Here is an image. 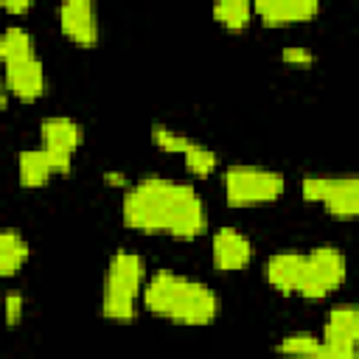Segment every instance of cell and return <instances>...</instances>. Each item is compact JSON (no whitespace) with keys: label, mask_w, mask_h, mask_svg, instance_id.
Returning <instances> with one entry per match:
<instances>
[{"label":"cell","mask_w":359,"mask_h":359,"mask_svg":"<svg viewBox=\"0 0 359 359\" xmlns=\"http://www.w3.org/2000/svg\"><path fill=\"white\" fill-rule=\"evenodd\" d=\"M320 0H252V11L266 25H289L306 22L317 14Z\"/></svg>","instance_id":"12"},{"label":"cell","mask_w":359,"mask_h":359,"mask_svg":"<svg viewBox=\"0 0 359 359\" xmlns=\"http://www.w3.org/2000/svg\"><path fill=\"white\" fill-rule=\"evenodd\" d=\"M213 17L224 28L241 31L252 17V0H213Z\"/></svg>","instance_id":"16"},{"label":"cell","mask_w":359,"mask_h":359,"mask_svg":"<svg viewBox=\"0 0 359 359\" xmlns=\"http://www.w3.org/2000/svg\"><path fill=\"white\" fill-rule=\"evenodd\" d=\"M303 199L323 202L337 219H353L359 213V180L356 177H303Z\"/></svg>","instance_id":"5"},{"label":"cell","mask_w":359,"mask_h":359,"mask_svg":"<svg viewBox=\"0 0 359 359\" xmlns=\"http://www.w3.org/2000/svg\"><path fill=\"white\" fill-rule=\"evenodd\" d=\"M3 79H6V87L22 101H36L45 93V70H42V62L36 56L6 62Z\"/></svg>","instance_id":"10"},{"label":"cell","mask_w":359,"mask_h":359,"mask_svg":"<svg viewBox=\"0 0 359 359\" xmlns=\"http://www.w3.org/2000/svg\"><path fill=\"white\" fill-rule=\"evenodd\" d=\"M342 280H345V255L334 247H317L306 255L297 294L309 300H320L337 286H342Z\"/></svg>","instance_id":"6"},{"label":"cell","mask_w":359,"mask_h":359,"mask_svg":"<svg viewBox=\"0 0 359 359\" xmlns=\"http://www.w3.org/2000/svg\"><path fill=\"white\" fill-rule=\"evenodd\" d=\"M306 255L303 252H278L264 264V278L283 294H297Z\"/></svg>","instance_id":"13"},{"label":"cell","mask_w":359,"mask_h":359,"mask_svg":"<svg viewBox=\"0 0 359 359\" xmlns=\"http://www.w3.org/2000/svg\"><path fill=\"white\" fill-rule=\"evenodd\" d=\"M283 174L255 165H230L224 171V199L233 208L275 202L283 194Z\"/></svg>","instance_id":"4"},{"label":"cell","mask_w":359,"mask_h":359,"mask_svg":"<svg viewBox=\"0 0 359 359\" xmlns=\"http://www.w3.org/2000/svg\"><path fill=\"white\" fill-rule=\"evenodd\" d=\"M143 275H146V264L137 252L118 250L112 255L107 278H104V294H101L104 317L123 320V323L135 317V297L140 292Z\"/></svg>","instance_id":"3"},{"label":"cell","mask_w":359,"mask_h":359,"mask_svg":"<svg viewBox=\"0 0 359 359\" xmlns=\"http://www.w3.org/2000/svg\"><path fill=\"white\" fill-rule=\"evenodd\" d=\"M39 132H42V146L62 157H73V151L81 143V126L70 118H48L42 121Z\"/></svg>","instance_id":"14"},{"label":"cell","mask_w":359,"mask_h":359,"mask_svg":"<svg viewBox=\"0 0 359 359\" xmlns=\"http://www.w3.org/2000/svg\"><path fill=\"white\" fill-rule=\"evenodd\" d=\"M28 258V244L14 230H0V278L14 275Z\"/></svg>","instance_id":"15"},{"label":"cell","mask_w":359,"mask_h":359,"mask_svg":"<svg viewBox=\"0 0 359 359\" xmlns=\"http://www.w3.org/2000/svg\"><path fill=\"white\" fill-rule=\"evenodd\" d=\"M20 314H22V294L14 292V294L6 297V320H8V323H17Z\"/></svg>","instance_id":"22"},{"label":"cell","mask_w":359,"mask_h":359,"mask_svg":"<svg viewBox=\"0 0 359 359\" xmlns=\"http://www.w3.org/2000/svg\"><path fill=\"white\" fill-rule=\"evenodd\" d=\"M143 303L151 314L168 317L182 325H208L219 314V300L205 283L165 269L146 283Z\"/></svg>","instance_id":"2"},{"label":"cell","mask_w":359,"mask_h":359,"mask_svg":"<svg viewBox=\"0 0 359 359\" xmlns=\"http://www.w3.org/2000/svg\"><path fill=\"white\" fill-rule=\"evenodd\" d=\"M278 348H280L283 353H294V356H314V359H317L320 339H314L311 334H292V337H286Z\"/></svg>","instance_id":"20"},{"label":"cell","mask_w":359,"mask_h":359,"mask_svg":"<svg viewBox=\"0 0 359 359\" xmlns=\"http://www.w3.org/2000/svg\"><path fill=\"white\" fill-rule=\"evenodd\" d=\"M210 252H213V264L216 269L222 272H236L241 266L250 264L252 258V244L244 233H238L236 227H222L216 230L213 236V244H210Z\"/></svg>","instance_id":"11"},{"label":"cell","mask_w":359,"mask_h":359,"mask_svg":"<svg viewBox=\"0 0 359 359\" xmlns=\"http://www.w3.org/2000/svg\"><path fill=\"white\" fill-rule=\"evenodd\" d=\"M25 56H34L31 34L22 28H6L0 36V59L14 62V59H25Z\"/></svg>","instance_id":"17"},{"label":"cell","mask_w":359,"mask_h":359,"mask_svg":"<svg viewBox=\"0 0 359 359\" xmlns=\"http://www.w3.org/2000/svg\"><path fill=\"white\" fill-rule=\"evenodd\" d=\"M182 160H185V168H188L191 174H196V177H208V174H213V168L219 165L216 151H210V149H205V146H199V143H191V146L182 151Z\"/></svg>","instance_id":"18"},{"label":"cell","mask_w":359,"mask_h":359,"mask_svg":"<svg viewBox=\"0 0 359 359\" xmlns=\"http://www.w3.org/2000/svg\"><path fill=\"white\" fill-rule=\"evenodd\" d=\"M0 6L6 11H11V14H20V11H25L31 6V0H0Z\"/></svg>","instance_id":"23"},{"label":"cell","mask_w":359,"mask_h":359,"mask_svg":"<svg viewBox=\"0 0 359 359\" xmlns=\"http://www.w3.org/2000/svg\"><path fill=\"white\" fill-rule=\"evenodd\" d=\"M6 93H8V87H6V79H0V107L6 104Z\"/></svg>","instance_id":"25"},{"label":"cell","mask_w":359,"mask_h":359,"mask_svg":"<svg viewBox=\"0 0 359 359\" xmlns=\"http://www.w3.org/2000/svg\"><path fill=\"white\" fill-rule=\"evenodd\" d=\"M359 342V311L353 306H337L328 311L317 359H353Z\"/></svg>","instance_id":"7"},{"label":"cell","mask_w":359,"mask_h":359,"mask_svg":"<svg viewBox=\"0 0 359 359\" xmlns=\"http://www.w3.org/2000/svg\"><path fill=\"white\" fill-rule=\"evenodd\" d=\"M123 222L143 233L196 238L205 230V205L185 182L146 177L123 196Z\"/></svg>","instance_id":"1"},{"label":"cell","mask_w":359,"mask_h":359,"mask_svg":"<svg viewBox=\"0 0 359 359\" xmlns=\"http://www.w3.org/2000/svg\"><path fill=\"white\" fill-rule=\"evenodd\" d=\"M67 168H70V157L53 154L45 146L42 149H25V151H20V160H17L20 182L25 188H39L48 182L50 174H62Z\"/></svg>","instance_id":"9"},{"label":"cell","mask_w":359,"mask_h":359,"mask_svg":"<svg viewBox=\"0 0 359 359\" xmlns=\"http://www.w3.org/2000/svg\"><path fill=\"white\" fill-rule=\"evenodd\" d=\"M280 56H283V62L292 65V67H309V65L314 62V53L306 50V48H300V45H289V48H283Z\"/></svg>","instance_id":"21"},{"label":"cell","mask_w":359,"mask_h":359,"mask_svg":"<svg viewBox=\"0 0 359 359\" xmlns=\"http://www.w3.org/2000/svg\"><path fill=\"white\" fill-rule=\"evenodd\" d=\"M59 22L65 36L76 45L93 48L98 42V14L95 0H62L59 3Z\"/></svg>","instance_id":"8"},{"label":"cell","mask_w":359,"mask_h":359,"mask_svg":"<svg viewBox=\"0 0 359 359\" xmlns=\"http://www.w3.org/2000/svg\"><path fill=\"white\" fill-rule=\"evenodd\" d=\"M107 182H109V185H121L123 177H121V174H107Z\"/></svg>","instance_id":"24"},{"label":"cell","mask_w":359,"mask_h":359,"mask_svg":"<svg viewBox=\"0 0 359 359\" xmlns=\"http://www.w3.org/2000/svg\"><path fill=\"white\" fill-rule=\"evenodd\" d=\"M151 140H154L163 151H171V154H182V151L191 146V140H188L182 132H174V129H168V126H151Z\"/></svg>","instance_id":"19"}]
</instances>
